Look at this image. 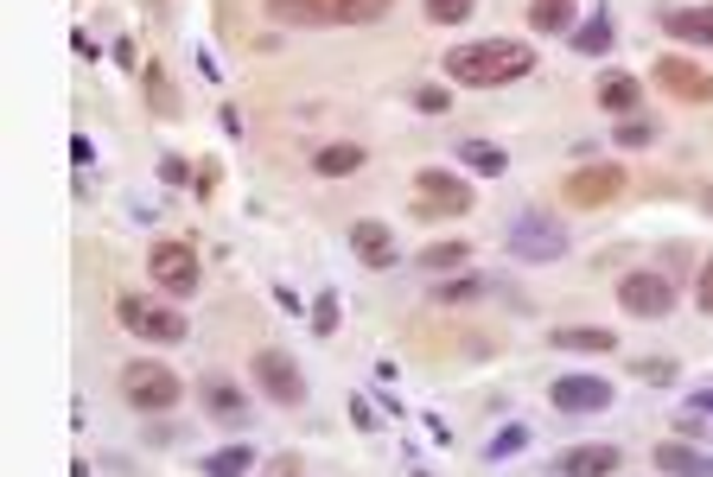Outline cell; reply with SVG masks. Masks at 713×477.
Masks as SVG:
<instances>
[{
    "label": "cell",
    "instance_id": "obj_1",
    "mask_svg": "<svg viewBox=\"0 0 713 477\" xmlns=\"http://www.w3.org/2000/svg\"><path fill=\"white\" fill-rule=\"evenodd\" d=\"M535 71V51L523 39H472V45L446 51V76L458 90H504L516 76Z\"/></svg>",
    "mask_w": 713,
    "mask_h": 477
},
{
    "label": "cell",
    "instance_id": "obj_2",
    "mask_svg": "<svg viewBox=\"0 0 713 477\" xmlns=\"http://www.w3.org/2000/svg\"><path fill=\"white\" fill-rule=\"evenodd\" d=\"M261 7L287 25H370L395 0H261Z\"/></svg>",
    "mask_w": 713,
    "mask_h": 477
},
{
    "label": "cell",
    "instance_id": "obj_3",
    "mask_svg": "<svg viewBox=\"0 0 713 477\" xmlns=\"http://www.w3.org/2000/svg\"><path fill=\"white\" fill-rule=\"evenodd\" d=\"M115 319H122V331L147 338V344H185V312L147 300V293H115Z\"/></svg>",
    "mask_w": 713,
    "mask_h": 477
},
{
    "label": "cell",
    "instance_id": "obj_4",
    "mask_svg": "<svg viewBox=\"0 0 713 477\" xmlns=\"http://www.w3.org/2000/svg\"><path fill=\"white\" fill-rule=\"evenodd\" d=\"M147 274H153V287H159V293L192 300V293H198V280H204L198 249H192V242H178V236H159V242L147 249Z\"/></svg>",
    "mask_w": 713,
    "mask_h": 477
},
{
    "label": "cell",
    "instance_id": "obj_5",
    "mask_svg": "<svg viewBox=\"0 0 713 477\" xmlns=\"http://www.w3.org/2000/svg\"><path fill=\"white\" fill-rule=\"evenodd\" d=\"M122 395H127V407H141V414H166V407H178V376L166 363H153V356H134L122 370Z\"/></svg>",
    "mask_w": 713,
    "mask_h": 477
},
{
    "label": "cell",
    "instance_id": "obj_6",
    "mask_svg": "<svg viewBox=\"0 0 713 477\" xmlns=\"http://www.w3.org/2000/svg\"><path fill=\"white\" fill-rule=\"evenodd\" d=\"M650 83H657L662 96L688 102V108L713 102V71H701V64H694V58H682V51H657V64H650Z\"/></svg>",
    "mask_w": 713,
    "mask_h": 477
},
{
    "label": "cell",
    "instance_id": "obj_7",
    "mask_svg": "<svg viewBox=\"0 0 713 477\" xmlns=\"http://www.w3.org/2000/svg\"><path fill=\"white\" fill-rule=\"evenodd\" d=\"M255 388H261L275 407H300L306 402V370L280 351V344H261V351H255Z\"/></svg>",
    "mask_w": 713,
    "mask_h": 477
},
{
    "label": "cell",
    "instance_id": "obj_8",
    "mask_svg": "<svg viewBox=\"0 0 713 477\" xmlns=\"http://www.w3.org/2000/svg\"><path fill=\"white\" fill-rule=\"evenodd\" d=\"M624 191V166H574V173L560 178V204L567 210H606L611 198Z\"/></svg>",
    "mask_w": 713,
    "mask_h": 477
},
{
    "label": "cell",
    "instance_id": "obj_9",
    "mask_svg": "<svg viewBox=\"0 0 713 477\" xmlns=\"http://www.w3.org/2000/svg\"><path fill=\"white\" fill-rule=\"evenodd\" d=\"M618 305H624L631 319H669V312H675V287H669V274H657V268H631V274L618 280Z\"/></svg>",
    "mask_w": 713,
    "mask_h": 477
},
{
    "label": "cell",
    "instance_id": "obj_10",
    "mask_svg": "<svg viewBox=\"0 0 713 477\" xmlns=\"http://www.w3.org/2000/svg\"><path fill=\"white\" fill-rule=\"evenodd\" d=\"M414 191H421V210H433V217H465L478 204V191L458 173H446V166H421L414 173Z\"/></svg>",
    "mask_w": 713,
    "mask_h": 477
},
{
    "label": "cell",
    "instance_id": "obj_11",
    "mask_svg": "<svg viewBox=\"0 0 713 477\" xmlns=\"http://www.w3.org/2000/svg\"><path fill=\"white\" fill-rule=\"evenodd\" d=\"M509 255H523V261H560V255H567V236H560V224H548L541 210H523V217L509 224Z\"/></svg>",
    "mask_w": 713,
    "mask_h": 477
},
{
    "label": "cell",
    "instance_id": "obj_12",
    "mask_svg": "<svg viewBox=\"0 0 713 477\" xmlns=\"http://www.w3.org/2000/svg\"><path fill=\"white\" fill-rule=\"evenodd\" d=\"M548 395H555L560 414H606V407L618 402V388H611L606 376H560Z\"/></svg>",
    "mask_w": 713,
    "mask_h": 477
},
{
    "label": "cell",
    "instance_id": "obj_13",
    "mask_svg": "<svg viewBox=\"0 0 713 477\" xmlns=\"http://www.w3.org/2000/svg\"><path fill=\"white\" fill-rule=\"evenodd\" d=\"M618 446L611 439H592V446H574V453L560 458V477H611L618 471Z\"/></svg>",
    "mask_w": 713,
    "mask_h": 477
},
{
    "label": "cell",
    "instance_id": "obj_14",
    "mask_svg": "<svg viewBox=\"0 0 713 477\" xmlns=\"http://www.w3.org/2000/svg\"><path fill=\"white\" fill-rule=\"evenodd\" d=\"M650 465H657L662 477H713V458L682 446V439H662L657 453H650Z\"/></svg>",
    "mask_w": 713,
    "mask_h": 477
},
{
    "label": "cell",
    "instance_id": "obj_15",
    "mask_svg": "<svg viewBox=\"0 0 713 477\" xmlns=\"http://www.w3.org/2000/svg\"><path fill=\"white\" fill-rule=\"evenodd\" d=\"M351 249L370 261V268H395L402 255H395V236H389V224H376V217H363V224H351Z\"/></svg>",
    "mask_w": 713,
    "mask_h": 477
},
{
    "label": "cell",
    "instance_id": "obj_16",
    "mask_svg": "<svg viewBox=\"0 0 713 477\" xmlns=\"http://www.w3.org/2000/svg\"><path fill=\"white\" fill-rule=\"evenodd\" d=\"M669 39H688V45H713V0L707 7H669L662 13Z\"/></svg>",
    "mask_w": 713,
    "mask_h": 477
},
{
    "label": "cell",
    "instance_id": "obj_17",
    "mask_svg": "<svg viewBox=\"0 0 713 477\" xmlns=\"http://www.w3.org/2000/svg\"><path fill=\"white\" fill-rule=\"evenodd\" d=\"M637 102H643L637 76H624V71L599 76V108H606V115H637Z\"/></svg>",
    "mask_w": 713,
    "mask_h": 477
},
{
    "label": "cell",
    "instance_id": "obj_18",
    "mask_svg": "<svg viewBox=\"0 0 713 477\" xmlns=\"http://www.w3.org/2000/svg\"><path fill=\"white\" fill-rule=\"evenodd\" d=\"M548 344H555V351H580V356H606L618 338H611V331H599V325H560Z\"/></svg>",
    "mask_w": 713,
    "mask_h": 477
},
{
    "label": "cell",
    "instance_id": "obj_19",
    "mask_svg": "<svg viewBox=\"0 0 713 477\" xmlns=\"http://www.w3.org/2000/svg\"><path fill=\"white\" fill-rule=\"evenodd\" d=\"M363 166V147L356 141H326V147L312 153V173L319 178H344V173H356Z\"/></svg>",
    "mask_w": 713,
    "mask_h": 477
},
{
    "label": "cell",
    "instance_id": "obj_20",
    "mask_svg": "<svg viewBox=\"0 0 713 477\" xmlns=\"http://www.w3.org/2000/svg\"><path fill=\"white\" fill-rule=\"evenodd\" d=\"M611 45H618V25H611V7H606V13H592L586 25H574V51H586V58H606Z\"/></svg>",
    "mask_w": 713,
    "mask_h": 477
},
{
    "label": "cell",
    "instance_id": "obj_21",
    "mask_svg": "<svg viewBox=\"0 0 713 477\" xmlns=\"http://www.w3.org/2000/svg\"><path fill=\"white\" fill-rule=\"evenodd\" d=\"M255 471V446H224V453L204 458V477H242Z\"/></svg>",
    "mask_w": 713,
    "mask_h": 477
},
{
    "label": "cell",
    "instance_id": "obj_22",
    "mask_svg": "<svg viewBox=\"0 0 713 477\" xmlns=\"http://www.w3.org/2000/svg\"><path fill=\"white\" fill-rule=\"evenodd\" d=\"M458 159H465L472 173H504V166H509L504 147H490V141H458Z\"/></svg>",
    "mask_w": 713,
    "mask_h": 477
},
{
    "label": "cell",
    "instance_id": "obj_23",
    "mask_svg": "<svg viewBox=\"0 0 713 477\" xmlns=\"http://www.w3.org/2000/svg\"><path fill=\"white\" fill-rule=\"evenodd\" d=\"M472 261V242H433L421 249V268H465Z\"/></svg>",
    "mask_w": 713,
    "mask_h": 477
},
{
    "label": "cell",
    "instance_id": "obj_24",
    "mask_svg": "<svg viewBox=\"0 0 713 477\" xmlns=\"http://www.w3.org/2000/svg\"><path fill=\"white\" fill-rule=\"evenodd\" d=\"M478 293H484V280H478V274H458V280H440V287H433V300H440V305L478 300Z\"/></svg>",
    "mask_w": 713,
    "mask_h": 477
},
{
    "label": "cell",
    "instance_id": "obj_25",
    "mask_svg": "<svg viewBox=\"0 0 713 477\" xmlns=\"http://www.w3.org/2000/svg\"><path fill=\"white\" fill-rule=\"evenodd\" d=\"M472 7H478V0H427V20L433 25H465Z\"/></svg>",
    "mask_w": 713,
    "mask_h": 477
},
{
    "label": "cell",
    "instance_id": "obj_26",
    "mask_svg": "<svg viewBox=\"0 0 713 477\" xmlns=\"http://www.w3.org/2000/svg\"><path fill=\"white\" fill-rule=\"evenodd\" d=\"M210 414H217V421H242V395H236L229 382H210Z\"/></svg>",
    "mask_w": 713,
    "mask_h": 477
},
{
    "label": "cell",
    "instance_id": "obj_27",
    "mask_svg": "<svg viewBox=\"0 0 713 477\" xmlns=\"http://www.w3.org/2000/svg\"><path fill=\"white\" fill-rule=\"evenodd\" d=\"M523 446H529V427H504L490 446H484V453H490V458H516Z\"/></svg>",
    "mask_w": 713,
    "mask_h": 477
},
{
    "label": "cell",
    "instance_id": "obj_28",
    "mask_svg": "<svg viewBox=\"0 0 713 477\" xmlns=\"http://www.w3.org/2000/svg\"><path fill=\"white\" fill-rule=\"evenodd\" d=\"M446 90H440V83H414V108H421V115H446Z\"/></svg>",
    "mask_w": 713,
    "mask_h": 477
},
{
    "label": "cell",
    "instance_id": "obj_29",
    "mask_svg": "<svg viewBox=\"0 0 713 477\" xmlns=\"http://www.w3.org/2000/svg\"><path fill=\"white\" fill-rule=\"evenodd\" d=\"M147 102L159 108V115H173V108H178V102L166 96V71H159V64H147Z\"/></svg>",
    "mask_w": 713,
    "mask_h": 477
},
{
    "label": "cell",
    "instance_id": "obj_30",
    "mask_svg": "<svg viewBox=\"0 0 713 477\" xmlns=\"http://www.w3.org/2000/svg\"><path fill=\"white\" fill-rule=\"evenodd\" d=\"M312 331H319V338H331V331H338V300H331V293L312 305Z\"/></svg>",
    "mask_w": 713,
    "mask_h": 477
},
{
    "label": "cell",
    "instance_id": "obj_31",
    "mask_svg": "<svg viewBox=\"0 0 713 477\" xmlns=\"http://www.w3.org/2000/svg\"><path fill=\"white\" fill-rule=\"evenodd\" d=\"M637 376H643V382H675V363H669V356H662V363H657V356H643V363H637Z\"/></svg>",
    "mask_w": 713,
    "mask_h": 477
},
{
    "label": "cell",
    "instance_id": "obj_32",
    "mask_svg": "<svg viewBox=\"0 0 713 477\" xmlns=\"http://www.w3.org/2000/svg\"><path fill=\"white\" fill-rule=\"evenodd\" d=\"M618 141H624V147H650V122H637V115H624V127H618Z\"/></svg>",
    "mask_w": 713,
    "mask_h": 477
},
{
    "label": "cell",
    "instance_id": "obj_33",
    "mask_svg": "<svg viewBox=\"0 0 713 477\" xmlns=\"http://www.w3.org/2000/svg\"><path fill=\"white\" fill-rule=\"evenodd\" d=\"M694 305H701V312L713 319V255L701 261V293H694Z\"/></svg>",
    "mask_w": 713,
    "mask_h": 477
},
{
    "label": "cell",
    "instance_id": "obj_34",
    "mask_svg": "<svg viewBox=\"0 0 713 477\" xmlns=\"http://www.w3.org/2000/svg\"><path fill=\"white\" fill-rule=\"evenodd\" d=\"M529 7H541V13H574V0H529Z\"/></svg>",
    "mask_w": 713,
    "mask_h": 477
},
{
    "label": "cell",
    "instance_id": "obj_35",
    "mask_svg": "<svg viewBox=\"0 0 713 477\" xmlns=\"http://www.w3.org/2000/svg\"><path fill=\"white\" fill-rule=\"evenodd\" d=\"M694 407H701V414H713V382L701 388V395H694Z\"/></svg>",
    "mask_w": 713,
    "mask_h": 477
}]
</instances>
